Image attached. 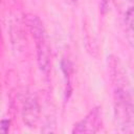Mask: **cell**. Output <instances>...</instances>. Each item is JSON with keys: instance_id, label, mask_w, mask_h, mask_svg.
I'll use <instances>...</instances> for the list:
<instances>
[{"instance_id": "cell-1", "label": "cell", "mask_w": 134, "mask_h": 134, "mask_svg": "<svg viewBox=\"0 0 134 134\" xmlns=\"http://www.w3.org/2000/svg\"><path fill=\"white\" fill-rule=\"evenodd\" d=\"M109 69L116 122L122 132H134V90L117 60H110Z\"/></svg>"}, {"instance_id": "cell-2", "label": "cell", "mask_w": 134, "mask_h": 134, "mask_svg": "<svg viewBox=\"0 0 134 134\" xmlns=\"http://www.w3.org/2000/svg\"><path fill=\"white\" fill-rule=\"evenodd\" d=\"M26 22L36 43L37 58H38L37 60H38L39 68L43 73L48 74L50 70L51 61H50V48H49L45 27L42 21L39 19V17L34 15L28 16Z\"/></svg>"}, {"instance_id": "cell-3", "label": "cell", "mask_w": 134, "mask_h": 134, "mask_svg": "<svg viewBox=\"0 0 134 134\" xmlns=\"http://www.w3.org/2000/svg\"><path fill=\"white\" fill-rule=\"evenodd\" d=\"M103 126V117H102V111L98 107L93 108L91 111L88 112V114L82 118L80 121H77L73 129L72 133L81 134V133H96L102 129Z\"/></svg>"}, {"instance_id": "cell-4", "label": "cell", "mask_w": 134, "mask_h": 134, "mask_svg": "<svg viewBox=\"0 0 134 134\" xmlns=\"http://www.w3.org/2000/svg\"><path fill=\"white\" fill-rule=\"evenodd\" d=\"M120 7L126 36L130 45L134 49V3L132 1L122 0Z\"/></svg>"}, {"instance_id": "cell-5", "label": "cell", "mask_w": 134, "mask_h": 134, "mask_svg": "<svg viewBox=\"0 0 134 134\" xmlns=\"http://www.w3.org/2000/svg\"><path fill=\"white\" fill-rule=\"evenodd\" d=\"M39 114H40V110L37 98L32 95L27 96L24 100L23 111H22L24 124L29 128L37 127V124L39 121Z\"/></svg>"}, {"instance_id": "cell-6", "label": "cell", "mask_w": 134, "mask_h": 134, "mask_svg": "<svg viewBox=\"0 0 134 134\" xmlns=\"http://www.w3.org/2000/svg\"><path fill=\"white\" fill-rule=\"evenodd\" d=\"M8 129H9V120L8 119H2L1 126H0V131L2 133H7Z\"/></svg>"}, {"instance_id": "cell-7", "label": "cell", "mask_w": 134, "mask_h": 134, "mask_svg": "<svg viewBox=\"0 0 134 134\" xmlns=\"http://www.w3.org/2000/svg\"><path fill=\"white\" fill-rule=\"evenodd\" d=\"M109 1H110V0H100V9H102V10L107 9L108 4H109Z\"/></svg>"}, {"instance_id": "cell-8", "label": "cell", "mask_w": 134, "mask_h": 134, "mask_svg": "<svg viewBox=\"0 0 134 134\" xmlns=\"http://www.w3.org/2000/svg\"><path fill=\"white\" fill-rule=\"evenodd\" d=\"M71 1H73V2H74V1H76V0H71Z\"/></svg>"}]
</instances>
